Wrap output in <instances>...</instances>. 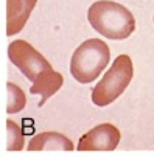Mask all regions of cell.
Segmentation results:
<instances>
[{
	"mask_svg": "<svg viewBox=\"0 0 154 157\" xmlns=\"http://www.w3.org/2000/svg\"><path fill=\"white\" fill-rule=\"evenodd\" d=\"M87 19L101 36L114 40L129 37L136 30V19L128 8L111 0H100L90 5Z\"/></svg>",
	"mask_w": 154,
	"mask_h": 157,
	"instance_id": "6da1fadb",
	"label": "cell"
},
{
	"mask_svg": "<svg viewBox=\"0 0 154 157\" xmlns=\"http://www.w3.org/2000/svg\"><path fill=\"white\" fill-rule=\"evenodd\" d=\"M109 61L111 50L107 44L100 39H87L72 55L70 73L78 82L89 84L100 76Z\"/></svg>",
	"mask_w": 154,
	"mask_h": 157,
	"instance_id": "7a4b0ae2",
	"label": "cell"
},
{
	"mask_svg": "<svg viewBox=\"0 0 154 157\" xmlns=\"http://www.w3.org/2000/svg\"><path fill=\"white\" fill-rule=\"evenodd\" d=\"M134 75L133 61L128 55H120L114 59L112 67L106 72V75L100 79V82L92 90L94 104L104 107L115 101L129 86Z\"/></svg>",
	"mask_w": 154,
	"mask_h": 157,
	"instance_id": "3957f363",
	"label": "cell"
},
{
	"mask_svg": "<svg viewBox=\"0 0 154 157\" xmlns=\"http://www.w3.org/2000/svg\"><path fill=\"white\" fill-rule=\"evenodd\" d=\"M10 61L24 73L31 82L45 70H53L52 64L44 58L27 40H13L8 45Z\"/></svg>",
	"mask_w": 154,
	"mask_h": 157,
	"instance_id": "277c9868",
	"label": "cell"
},
{
	"mask_svg": "<svg viewBox=\"0 0 154 157\" xmlns=\"http://www.w3.org/2000/svg\"><path fill=\"white\" fill-rule=\"evenodd\" d=\"M120 143V131L111 124L103 123L95 126L79 139L78 151H114Z\"/></svg>",
	"mask_w": 154,
	"mask_h": 157,
	"instance_id": "5b68a950",
	"label": "cell"
},
{
	"mask_svg": "<svg viewBox=\"0 0 154 157\" xmlns=\"http://www.w3.org/2000/svg\"><path fill=\"white\" fill-rule=\"evenodd\" d=\"M37 0H6V34L14 36L22 31L36 6Z\"/></svg>",
	"mask_w": 154,
	"mask_h": 157,
	"instance_id": "8992f818",
	"label": "cell"
},
{
	"mask_svg": "<svg viewBox=\"0 0 154 157\" xmlns=\"http://www.w3.org/2000/svg\"><path fill=\"white\" fill-rule=\"evenodd\" d=\"M62 84H64V78L59 72L45 70L33 81V86L30 87V92L34 94V95H42V100H40L39 106H44L45 101L50 97H53L62 87Z\"/></svg>",
	"mask_w": 154,
	"mask_h": 157,
	"instance_id": "52a82bcc",
	"label": "cell"
},
{
	"mask_svg": "<svg viewBox=\"0 0 154 157\" xmlns=\"http://www.w3.org/2000/svg\"><path fill=\"white\" fill-rule=\"evenodd\" d=\"M73 151L70 139L59 132H40L34 136L28 143V151Z\"/></svg>",
	"mask_w": 154,
	"mask_h": 157,
	"instance_id": "ba28073f",
	"label": "cell"
},
{
	"mask_svg": "<svg viewBox=\"0 0 154 157\" xmlns=\"http://www.w3.org/2000/svg\"><path fill=\"white\" fill-rule=\"evenodd\" d=\"M6 90H8V106H6V112L8 114H17L22 109L25 107L27 104V97L24 94V90L13 84V82H8L6 84Z\"/></svg>",
	"mask_w": 154,
	"mask_h": 157,
	"instance_id": "9c48e42d",
	"label": "cell"
},
{
	"mask_svg": "<svg viewBox=\"0 0 154 157\" xmlns=\"http://www.w3.org/2000/svg\"><path fill=\"white\" fill-rule=\"evenodd\" d=\"M6 128H8V146H6V149L8 151H20L24 148V134H22L20 128L13 120L6 121Z\"/></svg>",
	"mask_w": 154,
	"mask_h": 157,
	"instance_id": "30bf717a",
	"label": "cell"
}]
</instances>
